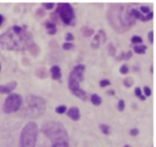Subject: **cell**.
Returning <instances> with one entry per match:
<instances>
[{
  "label": "cell",
  "instance_id": "cell-25",
  "mask_svg": "<svg viewBox=\"0 0 156 147\" xmlns=\"http://www.w3.org/2000/svg\"><path fill=\"white\" fill-rule=\"evenodd\" d=\"M52 147H69V142L55 143V144H52Z\"/></svg>",
  "mask_w": 156,
  "mask_h": 147
},
{
  "label": "cell",
  "instance_id": "cell-39",
  "mask_svg": "<svg viewBox=\"0 0 156 147\" xmlns=\"http://www.w3.org/2000/svg\"><path fill=\"white\" fill-rule=\"evenodd\" d=\"M0 70H1V65H0Z\"/></svg>",
  "mask_w": 156,
  "mask_h": 147
},
{
  "label": "cell",
  "instance_id": "cell-32",
  "mask_svg": "<svg viewBox=\"0 0 156 147\" xmlns=\"http://www.w3.org/2000/svg\"><path fill=\"white\" fill-rule=\"evenodd\" d=\"M43 5H44V8H45L46 10H51V9H54L55 3H52V2H45V3H43Z\"/></svg>",
  "mask_w": 156,
  "mask_h": 147
},
{
  "label": "cell",
  "instance_id": "cell-16",
  "mask_svg": "<svg viewBox=\"0 0 156 147\" xmlns=\"http://www.w3.org/2000/svg\"><path fill=\"white\" fill-rule=\"evenodd\" d=\"M81 32H83V35L86 37H89L91 36V35L94 34V30L92 28H90V27H83V29H81Z\"/></svg>",
  "mask_w": 156,
  "mask_h": 147
},
{
  "label": "cell",
  "instance_id": "cell-13",
  "mask_svg": "<svg viewBox=\"0 0 156 147\" xmlns=\"http://www.w3.org/2000/svg\"><path fill=\"white\" fill-rule=\"evenodd\" d=\"M50 75H51V78L54 80H59L61 78V69L58 65H54V66L50 68Z\"/></svg>",
  "mask_w": 156,
  "mask_h": 147
},
{
  "label": "cell",
  "instance_id": "cell-17",
  "mask_svg": "<svg viewBox=\"0 0 156 147\" xmlns=\"http://www.w3.org/2000/svg\"><path fill=\"white\" fill-rule=\"evenodd\" d=\"M133 49H134V52H136V53L143 54V53H145L147 48V46H144V45H137V46H135Z\"/></svg>",
  "mask_w": 156,
  "mask_h": 147
},
{
  "label": "cell",
  "instance_id": "cell-19",
  "mask_svg": "<svg viewBox=\"0 0 156 147\" xmlns=\"http://www.w3.org/2000/svg\"><path fill=\"white\" fill-rule=\"evenodd\" d=\"M135 95H136L138 98H140V99L142 100V101H144V100H145V97H144V96H143L142 91H141L140 87H137L136 89H135Z\"/></svg>",
  "mask_w": 156,
  "mask_h": 147
},
{
  "label": "cell",
  "instance_id": "cell-23",
  "mask_svg": "<svg viewBox=\"0 0 156 147\" xmlns=\"http://www.w3.org/2000/svg\"><path fill=\"white\" fill-rule=\"evenodd\" d=\"M56 112L58 113V114H63V113L66 112V107H65L64 104L57 107V108H56Z\"/></svg>",
  "mask_w": 156,
  "mask_h": 147
},
{
  "label": "cell",
  "instance_id": "cell-14",
  "mask_svg": "<svg viewBox=\"0 0 156 147\" xmlns=\"http://www.w3.org/2000/svg\"><path fill=\"white\" fill-rule=\"evenodd\" d=\"M45 27H46V29L48 30V33H49L50 35L56 34V32H57L56 24H54V22H45Z\"/></svg>",
  "mask_w": 156,
  "mask_h": 147
},
{
  "label": "cell",
  "instance_id": "cell-37",
  "mask_svg": "<svg viewBox=\"0 0 156 147\" xmlns=\"http://www.w3.org/2000/svg\"><path fill=\"white\" fill-rule=\"evenodd\" d=\"M3 20H5V18H3V16L1 15V14H0V26H1V25L3 24Z\"/></svg>",
  "mask_w": 156,
  "mask_h": 147
},
{
  "label": "cell",
  "instance_id": "cell-36",
  "mask_svg": "<svg viewBox=\"0 0 156 147\" xmlns=\"http://www.w3.org/2000/svg\"><path fill=\"white\" fill-rule=\"evenodd\" d=\"M107 94H108V95H115V92L113 91V90H109V91L107 92Z\"/></svg>",
  "mask_w": 156,
  "mask_h": 147
},
{
  "label": "cell",
  "instance_id": "cell-11",
  "mask_svg": "<svg viewBox=\"0 0 156 147\" xmlns=\"http://www.w3.org/2000/svg\"><path fill=\"white\" fill-rule=\"evenodd\" d=\"M66 115L72 121H77L80 118V111H79V109H78L77 107H72L69 110H66Z\"/></svg>",
  "mask_w": 156,
  "mask_h": 147
},
{
  "label": "cell",
  "instance_id": "cell-9",
  "mask_svg": "<svg viewBox=\"0 0 156 147\" xmlns=\"http://www.w3.org/2000/svg\"><path fill=\"white\" fill-rule=\"evenodd\" d=\"M106 39H107L106 33H105L104 30L101 29V30L96 33L95 36H94L93 42H92V44H91V47L93 48V49H98V48H100V46L102 45V44H104L105 42H106Z\"/></svg>",
  "mask_w": 156,
  "mask_h": 147
},
{
  "label": "cell",
  "instance_id": "cell-27",
  "mask_svg": "<svg viewBox=\"0 0 156 147\" xmlns=\"http://www.w3.org/2000/svg\"><path fill=\"white\" fill-rule=\"evenodd\" d=\"M128 71H129V68H128V66L126 64L122 65V66L120 67V73H121L122 75H125V74H127Z\"/></svg>",
  "mask_w": 156,
  "mask_h": 147
},
{
  "label": "cell",
  "instance_id": "cell-12",
  "mask_svg": "<svg viewBox=\"0 0 156 147\" xmlns=\"http://www.w3.org/2000/svg\"><path fill=\"white\" fill-rule=\"evenodd\" d=\"M16 82L12 81V82H8L7 84L0 85V94H11V92L14 91L16 87Z\"/></svg>",
  "mask_w": 156,
  "mask_h": 147
},
{
  "label": "cell",
  "instance_id": "cell-21",
  "mask_svg": "<svg viewBox=\"0 0 156 147\" xmlns=\"http://www.w3.org/2000/svg\"><path fill=\"white\" fill-rule=\"evenodd\" d=\"M115 52H117V50H115V46L113 45V44H109L108 45V54L110 56H115Z\"/></svg>",
  "mask_w": 156,
  "mask_h": 147
},
{
  "label": "cell",
  "instance_id": "cell-22",
  "mask_svg": "<svg viewBox=\"0 0 156 147\" xmlns=\"http://www.w3.org/2000/svg\"><path fill=\"white\" fill-rule=\"evenodd\" d=\"M123 83L126 87H133V84H134V80H133L132 78H125L123 81Z\"/></svg>",
  "mask_w": 156,
  "mask_h": 147
},
{
  "label": "cell",
  "instance_id": "cell-4",
  "mask_svg": "<svg viewBox=\"0 0 156 147\" xmlns=\"http://www.w3.org/2000/svg\"><path fill=\"white\" fill-rule=\"evenodd\" d=\"M42 132L51 141L52 144L60 142H69L67 131L63 124L60 121H51L44 124V126L42 127Z\"/></svg>",
  "mask_w": 156,
  "mask_h": 147
},
{
  "label": "cell",
  "instance_id": "cell-10",
  "mask_svg": "<svg viewBox=\"0 0 156 147\" xmlns=\"http://www.w3.org/2000/svg\"><path fill=\"white\" fill-rule=\"evenodd\" d=\"M132 13H133V15H134L135 19H139V20H141V22H149V20H151L154 16V13L152 11L150 12L149 14H147V15H143L141 12H139L138 10L134 9V8H133Z\"/></svg>",
  "mask_w": 156,
  "mask_h": 147
},
{
  "label": "cell",
  "instance_id": "cell-33",
  "mask_svg": "<svg viewBox=\"0 0 156 147\" xmlns=\"http://www.w3.org/2000/svg\"><path fill=\"white\" fill-rule=\"evenodd\" d=\"M138 133H139V130L137 129V128H133V129L129 130V134H130V135H133V136H136Z\"/></svg>",
  "mask_w": 156,
  "mask_h": 147
},
{
  "label": "cell",
  "instance_id": "cell-18",
  "mask_svg": "<svg viewBox=\"0 0 156 147\" xmlns=\"http://www.w3.org/2000/svg\"><path fill=\"white\" fill-rule=\"evenodd\" d=\"M100 129L105 135H109V134H110V127H109L108 125H106V124H101Z\"/></svg>",
  "mask_w": 156,
  "mask_h": 147
},
{
  "label": "cell",
  "instance_id": "cell-2",
  "mask_svg": "<svg viewBox=\"0 0 156 147\" xmlns=\"http://www.w3.org/2000/svg\"><path fill=\"white\" fill-rule=\"evenodd\" d=\"M132 11L133 8L129 5H122V3L110 5L107 13L110 26L119 33L128 31L136 22Z\"/></svg>",
  "mask_w": 156,
  "mask_h": 147
},
{
  "label": "cell",
  "instance_id": "cell-28",
  "mask_svg": "<svg viewBox=\"0 0 156 147\" xmlns=\"http://www.w3.org/2000/svg\"><path fill=\"white\" fill-rule=\"evenodd\" d=\"M62 48L64 50H71L74 48V44L73 43H66V42H65V43L62 45Z\"/></svg>",
  "mask_w": 156,
  "mask_h": 147
},
{
  "label": "cell",
  "instance_id": "cell-15",
  "mask_svg": "<svg viewBox=\"0 0 156 147\" xmlns=\"http://www.w3.org/2000/svg\"><path fill=\"white\" fill-rule=\"evenodd\" d=\"M90 100H91L92 104H94V106H100L103 101L102 97L100 95H98V94H92L91 97H90Z\"/></svg>",
  "mask_w": 156,
  "mask_h": 147
},
{
  "label": "cell",
  "instance_id": "cell-38",
  "mask_svg": "<svg viewBox=\"0 0 156 147\" xmlns=\"http://www.w3.org/2000/svg\"><path fill=\"white\" fill-rule=\"evenodd\" d=\"M124 147H130V146H129V145H125Z\"/></svg>",
  "mask_w": 156,
  "mask_h": 147
},
{
  "label": "cell",
  "instance_id": "cell-8",
  "mask_svg": "<svg viewBox=\"0 0 156 147\" xmlns=\"http://www.w3.org/2000/svg\"><path fill=\"white\" fill-rule=\"evenodd\" d=\"M23 106V97L20 94L11 93L7 97V99L5 100L3 104V112L10 114V113L17 112Z\"/></svg>",
  "mask_w": 156,
  "mask_h": 147
},
{
  "label": "cell",
  "instance_id": "cell-34",
  "mask_svg": "<svg viewBox=\"0 0 156 147\" xmlns=\"http://www.w3.org/2000/svg\"><path fill=\"white\" fill-rule=\"evenodd\" d=\"M132 56H133V52L129 50V51H127L126 53H124V60H129Z\"/></svg>",
  "mask_w": 156,
  "mask_h": 147
},
{
  "label": "cell",
  "instance_id": "cell-20",
  "mask_svg": "<svg viewBox=\"0 0 156 147\" xmlns=\"http://www.w3.org/2000/svg\"><path fill=\"white\" fill-rule=\"evenodd\" d=\"M130 42H132L133 44H135V45H138V44H141L142 43V37L139 36V35H134V36L132 37V39H130Z\"/></svg>",
  "mask_w": 156,
  "mask_h": 147
},
{
  "label": "cell",
  "instance_id": "cell-1",
  "mask_svg": "<svg viewBox=\"0 0 156 147\" xmlns=\"http://www.w3.org/2000/svg\"><path fill=\"white\" fill-rule=\"evenodd\" d=\"M0 47L7 50L29 51L32 54L39 53V47L33 42V37L26 28L14 26L2 35H0Z\"/></svg>",
  "mask_w": 156,
  "mask_h": 147
},
{
  "label": "cell",
  "instance_id": "cell-35",
  "mask_svg": "<svg viewBox=\"0 0 156 147\" xmlns=\"http://www.w3.org/2000/svg\"><path fill=\"white\" fill-rule=\"evenodd\" d=\"M147 37H149V41L151 42V43H153L154 42V32L153 31H150L149 34H147Z\"/></svg>",
  "mask_w": 156,
  "mask_h": 147
},
{
  "label": "cell",
  "instance_id": "cell-6",
  "mask_svg": "<svg viewBox=\"0 0 156 147\" xmlns=\"http://www.w3.org/2000/svg\"><path fill=\"white\" fill-rule=\"evenodd\" d=\"M37 125L34 121H29L23 128L20 138V147H35L37 140Z\"/></svg>",
  "mask_w": 156,
  "mask_h": 147
},
{
  "label": "cell",
  "instance_id": "cell-30",
  "mask_svg": "<svg viewBox=\"0 0 156 147\" xmlns=\"http://www.w3.org/2000/svg\"><path fill=\"white\" fill-rule=\"evenodd\" d=\"M143 93H144V95H143V96L147 98V97H149V96H151L152 91H151V89H150V87H143Z\"/></svg>",
  "mask_w": 156,
  "mask_h": 147
},
{
  "label": "cell",
  "instance_id": "cell-3",
  "mask_svg": "<svg viewBox=\"0 0 156 147\" xmlns=\"http://www.w3.org/2000/svg\"><path fill=\"white\" fill-rule=\"evenodd\" d=\"M83 71L85 65L78 64L72 69L69 76V89L76 97L80 98L83 101L88 100V94L81 89L80 83L83 81Z\"/></svg>",
  "mask_w": 156,
  "mask_h": 147
},
{
  "label": "cell",
  "instance_id": "cell-31",
  "mask_svg": "<svg viewBox=\"0 0 156 147\" xmlns=\"http://www.w3.org/2000/svg\"><path fill=\"white\" fill-rule=\"evenodd\" d=\"M108 85H110V81L107 80V79H104V80H102L100 82L101 87H108Z\"/></svg>",
  "mask_w": 156,
  "mask_h": 147
},
{
  "label": "cell",
  "instance_id": "cell-5",
  "mask_svg": "<svg viewBox=\"0 0 156 147\" xmlns=\"http://www.w3.org/2000/svg\"><path fill=\"white\" fill-rule=\"evenodd\" d=\"M46 110V100L40 96L28 95L26 97V107L22 114L24 116L37 117L41 116Z\"/></svg>",
  "mask_w": 156,
  "mask_h": 147
},
{
  "label": "cell",
  "instance_id": "cell-7",
  "mask_svg": "<svg viewBox=\"0 0 156 147\" xmlns=\"http://www.w3.org/2000/svg\"><path fill=\"white\" fill-rule=\"evenodd\" d=\"M56 13L58 14L59 18L66 26H75V12L69 3L59 2L57 5Z\"/></svg>",
  "mask_w": 156,
  "mask_h": 147
},
{
  "label": "cell",
  "instance_id": "cell-24",
  "mask_svg": "<svg viewBox=\"0 0 156 147\" xmlns=\"http://www.w3.org/2000/svg\"><path fill=\"white\" fill-rule=\"evenodd\" d=\"M124 109H125V102H124L123 99H120L119 102H118V110L122 112V111H124Z\"/></svg>",
  "mask_w": 156,
  "mask_h": 147
},
{
  "label": "cell",
  "instance_id": "cell-26",
  "mask_svg": "<svg viewBox=\"0 0 156 147\" xmlns=\"http://www.w3.org/2000/svg\"><path fill=\"white\" fill-rule=\"evenodd\" d=\"M139 12H141V13L143 14V15H147V14H149L150 12V8L149 7H140L139 8V10H138Z\"/></svg>",
  "mask_w": 156,
  "mask_h": 147
},
{
  "label": "cell",
  "instance_id": "cell-29",
  "mask_svg": "<svg viewBox=\"0 0 156 147\" xmlns=\"http://www.w3.org/2000/svg\"><path fill=\"white\" fill-rule=\"evenodd\" d=\"M65 41H66V43H72V42L74 41V35L72 34L71 32L66 33V35H65Z\"/></svg>",
  "mask_w": 156,
  "mask_h": 147
}]
</instances>
